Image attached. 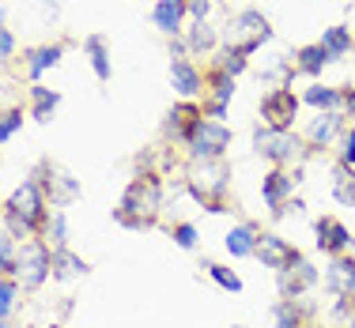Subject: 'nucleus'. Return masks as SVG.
I'll return each instance as SVG.
<instances>
[{"label":"nucleus","instance_id":"obj_37","mask_svg":"<svg viewBox=\"0 0 355 328\" xmlns=\"http://www.w3.org/2000/svg\"><path fill=\"white\" fill-rule=\"evenodd\" d=\"M171 238L182 249H193V246H197V226H193V223H174L171 226Z\"/></svg>","mask_w":355,"mask_h":328},{"label":"nucleus","instance_id":"obj_22","mask_svg":"<svg viewBox=\"0 0 355 328\" xmlns=\"http://www.w3.org/2000/svg\"><path fill=\"white\" fill-rule=\"evenodd\" d=\"M329 64H333V57L325 53V46H321V42H314V46H302L299 53H295V72L310 75V80H318Z\"/></svg>","mask_w":355,"mask_h":328},{"label":"nucleus","instance_id":"obj_5","mask_svg":"<svg viewBox=\"0 0 355 328\" xmlns=\"http://www.w3.org/2000/svg\"><path fill=\"white\" fill-rule=\"evenodd\" d=\"M185 147H189L193 163H212V158H223L227 147H231V129L223 121H212V117H197L185 132Z\"/></svg>","mask_w":355,"mask_h":328},{"label":"nucleus","instance_id":"obj_35","mask_svg":"<svg viewBox=\"0 0 355 328\" xmlns=\"http://www.w3.org/2000/svg\"><path fill=\"white\" fill-rule=\"evenodd\" d=\"M333 317H336L344 328H355V294H340V298H336Z\"/></svg>","mask_w":355,"mask_h":328},{"label":"nucleus","instance_id":"obj_27","mask_svg":"<svg viewBox=\"0 0 355 328\" xmlns=\"http://www.w3.org/2000/svg\"><path fill=\"white\" fill-rule=\"evenodd\" d=\"M61 57H64V46H42L31 53V61H27V75L31 80H38L46 69H53V64H61Z\"/></svg>","mask_w":355,"mask_h":328},{"label":"nucleus","instance_id":"obj_8","mask_svg":"<svg viewBox=\"0 0 355 328\" xmlns=\"http://www.w3.org/2000/svg\"><path fill=\"white\" fill-rule=\"evenodd\" d=\"M299 102H302V98L291 91V83L268 87L265 95H261V125H268V129H280V132H291L295 113H299Z\"/></svg>","mask_w":355,"mask_h":328},{"label":"nucleus","instance_id":"obj_38","mask_svg":"<svg viewBox=\"0 0 355 328\" xmlns=\"http://www.w3.org/2000/svg\"><path fill=\"white\" fill-rule=\"evenodd\" d=\"M19 125H23V113L19 109H8V113L0 117V144H8V140L19 132Z\"/></svg>","mask_w":355,"mask_h":328},{"label":"nucleus","instance_id":"obj_12","mask_svg":"<svg viewBox=\"0 0 355 328\" xmlns=\"http://www.w3.org/2000/svg\"><path fill=\"white\" fill-rule=\"evenodd\" d=\"M35 181H38V189L46 192V200H49L53 208H64L69 200L80 197V185H76V181L69 178V174H61L57 166H49V163L35 174Z\"/></svg>","mask_w":355,"mask_h":328},{"label":"nucleus","instance_id":"obj_10","mask_svg":"<svg viewBox=\"0 0 355 328\" xmlns=\"http://www.w3.org/2000/svg\"><path fill=\"white\" fill-rule=\"evenodd\" d=\"M261 260L265 268H272V272H284V268H291V264H299L302 253L291 246L287 238H280V234H272V230H261L257 234V253H253Z\"/></svg>","mask_w":355,"mask_h":328},{"label":"nucleus","instance_id":"obj_7","mask_svg":"<svg viewBox=\"0 0 355 328\" xmlns=\"http://www.w3.org/2000/svg\"><path fill=\"white\" fill-rule=\"evenodd\" d=\"M268 38H272V27H268V19L261 12H253V8L227 19V49H239V53L250 57V53H257Z\"/></svg>","mask_w":355,"mask_h":328},{"label":"nucleus","instance_id":"obj_39","mask_svg":"<svg viewBox=\"0 0 355 328\" xmlns=\"http://www.w3.org/2000/svg\"><path fill=\"white\" fill-rule=\"evenodd\" d=\"M340 166H355V125L344 132V144H340Z\"/></svg>","mask_w":355,"mask_h":328},{"label":"nucleus","instance_id":"obj_2","mask_svg":"<svg viewBox=\"0 0 355 328\" xmlns=\"http://www.w3.org/2000/svg\"><path fill=\"white\" fill-rule=\"evenodd\" d=\"M185 185H189L193 200H200V208H208L212 215L227 212V192H231V166H227V158L189 163Z\"/></svg>","mask_w":355,"mask_h":328},{"label":"nucleus","instance_id":"obj_11","mask_svg":"<svg viewBox=\"0 0 355 328\" xmlns=\"http://www.w3.org/2000/svg\"><path fill=\"white\" fill-rule=\"evenodd\" d=\"M314 234H318V249L325 257H348L352 249H355V242H352V230L340 223V219H333V215H321L318 223H314Z\"/></svg>","mask_w":355,"mask_h":328},{"label":"nucleus","instance_id":"obj_44","mask_svg":"<svg viewBox=\"0 0 355 328\" xmlns=\"http://www.w3.org/2000/svg\"><path fill=\"white\" fill-rule=\"evenodd\" d=\"M0 15H4V8H0Z\"/></svg>","mask_w":355,"mask_h":328},{"label":"nucleus","instance_id":"obj_21","mask_svg":"<svg viewBox=\"0 0 355 328\" xmlns=\"http://www.w3.org/2000/svg\"><path fill=\"white\" fill-rule=\"evenodd\" d=\"M257 226L253 223H239V226H231L227 230V238H223V246H227V253L231 257H253L257 253Z\"/></svg>","mask_w":355,"mask_h":328},{"label":"nucleus","instance_id":"obj_14","mask_svg":"<svg viewBox=\"0 0 355 328\" xmlns=\"http://www.w3.org/2000/svg\"><path fill=\"white\" fill-rule=\"evenodd\" d=\"M280 275V298H302L310 287H318V268L310 264V260H299V264H291V268H284V272H276Z\"/></svg>","mask_w":355,"mask_h":328},{"label":"nucleus","instance_id":"obj_42","mask_svg":"<svg viewBox=\"0 0 355 328\" xmlns=\"http://www.w3.org/2000/svg\"><path fill=\"white\" fill-rule=\"evenodd\" d=\"M344 109H348V117H355V87H344Z\"/></svg>","mask_w":355,"mask_h":328},{"label":"nucleus","instance_id":"obj_32","mask_svg":"<svg viewBox=\"0 0 355 328\" xmlns=\"http://www.w3.org/2000/svg\"><path fill=\"white\" fill-rule=\"evenodd\" d=\"M205 272L212 275L223 291H231V294L242 291V280H239V272H234V268H223V264H216V260H205Z\"/></svg>","mask_w":355,"mask_h":328},{"label":"nucleus","instance_id":"obj_34","mask_svg":"<svg viewBox=\"0 0 355 328\" xmlns=\"http://www.w3.org/2000/svg\"><path fill=\"white\" fill-rule=\"evenodd\" d=\"M15 298H19V283L8 280V275H0V321H8V317H12Z\"/></svg>","mask_w":355,"mask_h":328},{"label":"nucleus","instance_id":"obj_9","mask_svg":"<svg viewBox=\"0 0 355 328\" xmlns=\"http://www.w3.org/2000/svg\"><path fill=\"white\" fill-rule=\"evenodd\" d=\"M295 174L287 170V166H272V170L261 178V197H265L268 212H272V219L287 215V208H291V189H295Z\"/></svg>","mask_w":355,"mask_h":328},{"label":"nucleus","instance_id":"obj_40","mask_svg":"<svg viewBox=\"0 0 355 328\" xmlns=\"http://www.w3.org/2000/svg\"><path fill=\"white\" fill-rule=\"evenodd\" d=\"M12 53H15V35L4 27V23H0V61H8Z\"/></svg>","mask_w":355,"mask_h":328},{"label":"nucleus","instance_id":"obj_41","mask_svg":"<svg viewBox=\"0 0 355 328\" xmlns=\"http://www.w3.org/2000/svg\"><path fill=\"white\" fill-rule=\"evenodd\" d=\"M208 12H212V0H189V15H193V23H205V19H208Z\"/></svg>","mask_w":355,"mask_h":328},{"label":"nucleus","instance_id":"obj_13","mask_svg":"<svg viewBox=\"0 0 355 328\" xmlns=\"http://www.w3.org/2000/svg\"><path fill=\"white\" fill-rule=\"evenodd\" d=\"M171 87L178 91V98H205V72L189 57H178V61H171Z\"/></svg>","mask_w":355,"mask_h":328},{"label":"nucleus","instance_id":"obj_45","mask_svg":"<svg viewBox=\"0 0 355 328\" xmlns=\"http://www.w3.org/2000/svg\"><path fill=\"white\" fill-rule=\"evenodd\" d=\"M49 328H57V325H49Z\"/></svg>","mask_w":355,"mask_h":328},{"label":"nucleus","instance_id":"obj_19","mask_svg":"<svg viewBox=\"0 0 355 328\" xmlns=\"http://www.w3.org/2000/svg\"><path fill=\"white\" fill-rule=\"evenodd\" d=\"M276 325L272 328H310V317H314V306H306L302 298H280L272 306Z\"/></svg>","mask_w":355,"mask_h":328},{"label":"nucleus","instance_id":"obj_6","mask_svg":"<svg viewBox=\"0 0 355 328\" xmlns=\"http://www.w3.org/2000/svg\"><path fill=\"white\" fill-rule=\"evenodd\" d=\"M8 215H15L19 223H27L31 226V234H38L49 226V200H46V192L38 189V181L31 178V181H23L19 189L8 197V208H4Z\"/></svg>","mask_w":355,"mask_h":328},{"label":"nucleus","instance_id":"obj_26","mask_svg":"<svg viewBox=\"0 0 355 328\" xmlns=\"http://www.w3.org/2000/svg\"><path fill=\"white\" fill-rule=\"evenodd\" d=\"M216 42H219V35H216V27H208V19L193 23V27L185 30V46H189V53H212Z\"/></svg>","mask_w":355,"mask_h":328},{"label":"nucleus","instance_id":"obj_1","mask_svg":"<svg viewBox=\"0 0 355 328\" xmlns=\"http://www.w3.org/2000/svg\"><path fill=\"white\" fill-rule=\"evenodd\" d=\"M163 178L159 174H140L132 178V185L125 189L121 204L114 208V219L121 226H132V230H148L159 219V208H163Z\"/></svg>","mask_w":355,"mask_h":328},{"label":"nucleus","instance_id":"obj_36","mask_svg":"<svg viewBox=\"0 0 355 328\" xmlns=\"http://www.w3.org/2000/svg\"><path fill=\"white\" fill-rule=\"evenodd\" d=\"M15 253H19V246H15V238L8 230H0V272L8 275V268H12Z\"/></svg>","mask_w":355,"mask_h":328},{"label":"nucleus","instance_id":"obj_24","mask_svg":"<svg viewBox=\"0 0 355 328\" xmlns=\"http://www.w3.org/2000/svg\"><path fill=\"white\" fill-rule=\"evenodd\" d=\"M321 46H325V53L333 57V61H340V57H348L355 49V38H352V27H329L325 35H321Z\"/></svg>","mask_w":355,"mask_h":328},{"label":"nucleus","instance_id":"obj_46","mask_svg":"<svg viewBox=\"0 0 355 328\" xmlns=\"http://www.w3.org/2000/svg\"><path fill=\"white\" fill-rule=\"evenodd\" d=\"M212 4H216V0H212Z\"/></svg>","mask_w":355,"mask_h":328},{"label":"nucleus","instance_id":"obj_31","mask_svg":"<svg viewBox=\"0 0 355 328\" xmlns=\"http://www.w3.org/2000/svg\"><path fill=\"white\" fill-rule=\"evenodd\" d=\"M212 64L219 72H227V75H242V72H246V64H250V57L239 53V49H219Z\"/></svg>","mask_w":355,"mask_h":328},{"label":"nucleus","instance_id":"obj_18","mask_svg":"<svg viewBox=\"0 0 355 328\" xmlns=\"http://www.w3.org/2000/svg\"><path fill=\"white\" fill-rule=\"evenodd\" d=\"M325 287L329 294H355V257H333V264L325 268Z\"/></svg>","mask_w":355,"mask_h":328},{"label":"nucleus","instance_id":"obj_4","mask_svg":"<svg viewBox=\"0 0 355 328\" xmlns=\"http://www.w3.org/2000/svg\"><path fill=\"white\" fill-rule=\"evenodd\" d=\"M253 147H257V155L268 158L272 166H291V163H299V158L310 155V144L302 136L268 129V125H257V129H253Z\"/></svg>","mask_w":355,"mask_h":328},{"label":"nucleus","instance_id":"obj_17","mask_svg":"<svg viewBox=\"0 0 355 328\" xmlns=\"http://www.w3.org/2000/svg\"><path fill=\"white\" fill-rule=\"evenodd\" d=\"M197 117H205V106L193 102V98H182L178 106H171V113H166V136L174 140V144H185V132H189V125L197 121Z\"/></svg>","mask_w":355,"mask_h":328},{"label":"nucleus","instance_id":"obj_25","mask_svg":"<svg viewBox=\"0 0 355 328\" xmlns=\"http://www.w3.org/2000/svg\"><path fill=\"white\" fill-rule=\"evenodd\" d=\"M302 102L306 106H314V109H321V113H325V109H340L344 106V95L336 87H325V83H314V87H306L302 91Z\"/></svg>","mask_w":355,"mask_h":328},{"label":"nucleus","instance_id":"obj_3","mask_svg":"<svg viewBox=\"0 0 355 328\" xmlns=\"http://www.w3.org/2000/svg\"><path fill=\"white\" fill-rule=\"evenodd\" d=\"M49 264H53V249H49L42 238L19 242V253H15L12 268H8V280H15L23 291H38L42 283L53 275Z\"/></svg>","mask_w":355,"mask_h":328},{"label":"nucleus","instance_id":"obj_29","mask_svg":"<svg viewBox=\"0 0 355 328\" xmlns=\"http://www.w3.org/2000/svg\"><path fill=\"white\" fill-rule=\"evenodd\" d=\"M87 57H91V69L103 83H110V53H106V38L103 35H91L87 38Z\"/></svg>","mask_w":355,"mask_h":328},{"label":"nucleus","instance_id":"obj_30","mask_svg":"<svg viewBox=\"0 0 355 328\" xmlns=\"http://www.w3.org/2000/svg\"><path fill=\"white\" fill-rule=\"evenodd\" d=\"M46 242L49 249H69V223H64V212H53L49 215V226H46Z\"/></svg>","mask_w":355,"mask_h":328},{"label":"nucleus","instance_id":"obj_33","mask_svg":"<svg viewBox=\"0 0 355 328\" xmlns=\"http://www.w3.org/2000/svg\"><path fill=\"white\" fill-rule=\"evenodd\" d=\"M31 98H35V117L38 121H49V113H53L57 102H61V95H57V91H46V87H31Z\"/></svg>","mask_w":355,"mask_h":328},{"label":"nucleus","instance_id":"obj_43","mask_svg":"<svg viewBox=\"0 0 355 328\" xmlns=\"http://www.w3.org/2000/svg\"><path fill=\"white\" fill-rule=\"evenodd\" d=\"M0 328H12V325H8V321H0Z\"/></svg>","mask_w":355,"mask_h":328},{"label":"nucleus","instance_id":"obj_28","mask_svg":"<svg viewBox=\"0 0 355 328\" xmlns=\"http://www.w3.org/2000/svg\"><path fill=\"white\" fill-rule=\"evenodd\" d=\"M333 192L340 204L355 208V166H336L333 170Z\"/></svg>","mask_w":355,"mask_h":328},{"label":"nucleus","instance_id":"obj_20","mask_svg":"<svg viewBox=\"0 0 355 328\" xmlns=\"http://www.w3.org/2000/svg\"><path fill=\"white\" fill-rule=\"evenodd\" d=\"M234 98V75L219 72L216 64H208L205 69V102H219L227 106Z\"/></svg>","mask_w":355,"mask_h":328},{"label":"nucleus","instance_id":"obj_16","mask_svg":"<svg viewBox=\"0 0 355 328\" xmlns=\"http://www.w3.org/2000/svg\"><path fill=\"white\" fill-rule=\"evenodd\" d=\"M185 15H189V0H159V4L151 8V23H155L166 38H178L185 30L182 27Z\"/></svg>","mask_w":355,"mask_h":328},{"label":"nucleus","instance_id":"obj_23","mask_svg":"<svg viewBox=\"0 0 355 328\" xmlns=\"http://www.w3.org/2000/svg\"><path fill=\"white\" fill-rule=\"evenodd\" d=\"M49 272H53V280H72V275H87V260L76 257L72 249H53V264H49Z\"/></svg>","mask_w":355,"mask_h":328},{"label":"nucleus","instance_id":"obj_15","mask_svg":"<svg viewBox=\"0 0 355 328\" xmlns=\"http://www.w3.org/2000/svg\"><path fill=\"white\" fill-rule=\"evenodd\" d=\"M340 132H344V113H340V109H325V113H318L314 121H310L306 144H310V151L329 147L336 136H340Z\"/></svg>","mask_w":355,"mask_h":328}]
</instances>
